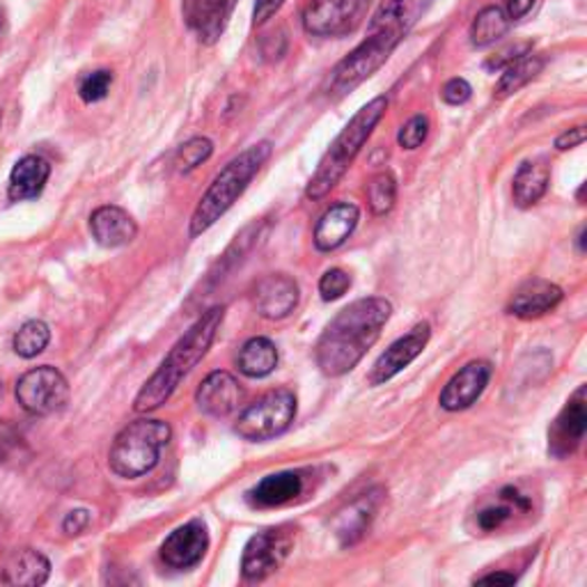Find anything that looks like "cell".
Masks as SVG:
<instances>
[{
  "instance_id": "6da1fadb",
  "label": "cell",
  "mask_w": 587,
  "mask_h": 587,
  "mask_svg": "<svg viewBox=\"0 0 587 587\" xmlns=\"http://www.w3.org/2000/svg\"><path fill=\"white\" fill-rule=\"evenodd\" d=\"M390 315L393 305L381 296L361 299L340 310L315 346L320 370L326 376H344L354 370L379 340Z\"/></svg>"
},
{
  "instance_id": "7a4b0ae2",
  "label": "cell",
  "mask_w": 587,
  "mask_h": 587,
  "mask_svg": "<svg viewBox=\"0 0 587 587\" xmlns=\"http://www.w3.org/2000/svg\"><path fill=\"white\" fill-rule=\"evenodd\" d=\"M223 317H225L223 305L203 312V317L186 331V335L170 349V354L164 359L159 370H156L149 376V381L140 388V393L136 395L134 402V409L138 413L156 411L173 398V393L190 374V370L207 356V351L223 324Z\"/></svg>"
},
{
  "instance_id": "3957f363",
  "label": "cell",
  "mask_w": 587,
  "mask_h": 587,
  "mask_svg": "<svg viewBox=\"0 0 587 587\" xmlns=\"http://www.w3.org/2000/svg\"><path fill=\"white\" fill-rule=\"evenodd\" d=\"M271 151H273V147L268 140L255 143L248 149H244L242 154L234 156V159L214 177V182L209 184L207 193L203 195L198 207H195V212L190 216L188 234L193 239L205 234L212 225H216V221H221V216H225L229 212V207L242 198L244 190L253 182V177L268 162Z\"/></svg>"
},
{
  "instance_id": "277c9868",
  "label": "cell",
  "mask_w": 587,
  "mask_h": 587,
  "mask_svg": "<svg viewBox=\"0 0 587 587\" xmlns=\"http://www.w3.org/2000/svg\"><path fill=\"white\" fill-rule=\"evenodd\" d=\"M385 108H388V99L376 97L370 104H365L354 117H351V123L342 129V134L333 140V145L324 154L317 173L310 177L305 186L307 200L326 198V195L340 184V179L346 175L351 164L356 162V156L361 154L363 145L374 134L376 125L383 120Z\"/></svg>"
},
{
  "instance_id": "5b68a950",
  "label": "cell",
  "mask_w": 587,
  "mask_h": 587,
  "mask_svg": "<svg viewBox=\"0 0 587 587\" xmlns=\"http://www.w3.org/2000/svg\"><path fill=\"white\" fill-rule=\"evenodd\" d=\"M434 3L437 0H381L368 26V37L351 56L363 69L379 71Z\"/></svg>"
},
{
  "instance_id": "8992f818",
  "label": "cell",
  "mask_w": 587,
  "mask_h": 587,
  "mask_svg": "<svg viewBox=\"0 0 587 587\" xmlns=\"http://www.w3.org/2000/svg\"><path fill=\"white\" fill-rule=\"evenodd\" d=\"M170 437L173 429L164 420L140 418L129 422L110 446V471L125 480L147 476L159 463L164 448L170 443Z\"/></svg>"
},
{
  "instance_id": "52a82bcc",
  "label": "cell",
  "mask_w": 587,
  "mask_h": 587,
  "mask_svg": "<svg viewBox=\"0 0 587 587\" xmlns=\"http://www.w3.org/2000/svg\"><path fill=\"white\" fill-rule=\"evenodd\" d=\"M296 418V398L292 390L278 388L262 395L239 415L234 432L246 441H268L285 434Z\"/></svg>"
},
{
  "instance_id": "ba28073f",
  "label": "cell",
  "mask_w": 587,
  "mask_h": 587,
  "mask_svg": "<svg viewBox=\"0 0 587 587\" xmlns=\"http://www.w3.org/2000/svg\"><path fill=\"white\" fill-rule=\"evenodd\" d=\"M17 402L30 415H53L69 402V383L51 365L35 368L17 381Z\"/></svg>"
},
{
  "instance_id": "9c48e42d",
  "label": "cell",
  "mask_w": 587,
  "mask_h": 587,
  "mask_svg": "<svg viewBox=\"0 0 587 587\" xmlns=\"http://www.w3.org/2000/svg\"><path fill=\"white\" fill-rule=\"evenodd\" d=\"M294 535L290 528H271L253 535L242 556V574L248 583H260L276 574L292 554Z\"/></svg>"
},
{
  "instance_id": "30bf717a",
  "label": "cell",
  "mask_w": 587,
  "mask_h": 587,
  "mask_svg": "<svg viewBox=\"0 0 587 587\" xmlns=\"http://www.w3.org/2000/svg\"><path fill=\"white\" fill-rule=\"evenodd\" d=\"M363 0H312L303 12V30L312 37H340L356 26Z\"/></svg>"
},
{
  "instance_id": "8fae6325",
  "label": "cell",
  "mask_w": 587,
  "mask_h": 587,
  "mask_svg": "<svg viewBox=\"0 0 587 587\" xmlns=\"http://www.w3.org/2000/svg\"><path fill=\"white\" fill-rule=\"evenodd\" d=\"M585 427H587V400H585V385H580L565 404V409L558 413V418L551 422L549 452L556 459L571 457L585 439Z\"/></svg>"
},
{
  "instance_id": "7c38bea8",
  "label": "cell",
  "mask_w": 587,
  "mask_h": 587,
  "mask_svg": "<svg viewBox=\"0 0 587 587\" xmlns=\"http://www.w3.org/2000/svg\"><path fill=\"white\" fill-rule=\"evenodd\" d=\"M209 549V532L200 519L179 526L162 544V560L170 569H190L198 565Z\"/></svg>"
},
{
  "instance_id": "4fadbf2b",
  "label": "cell",
  "mask_w": 587,
  "mask_h": 587,
  "mask_svg": "<svg viewBox=\"0 0 587 587\" xmlns=\"http://www.w3.org/2000/svg\"><path fill=\"white\" fill-rule=\"evenodd\" d=\"M429 337H432V326L422 322V324L413 326L411 333H407L404 337H400L398 342L390 344L379 356V361L374 363L372 374H370V383L381 385L393 376H398L404 368H409L422 354V349L427 346Z\"/></svg>"
},
{
  "instance_id": "5bb4252c",
  "label": "cell",
  "mask_w": 587,
  "mask_h": 587,
  "mask_svg": "<svg viewBox=\"0 0 587 587\" xmlns=\"http://www.w3.org/2000/svg\"><path fill=\"white\" fill-rule=\"evenodd\" d=\"M489 379H491V365L487 361L468 363L443 388L441 407L446 411H463L468 407H473L482 398L485 388L489 385Z\"/></svg>"
},
{
  "instance_id": "9a60e30c",
  "label": "cell",
  "mask_w": 587,
  "mask_h": 587,
  "mask_svg": "<svg viewBox=\"0 0 587 587\" xmlns=\"http://www.w3.org/2000/svg\"><path fill=\"white\" fill-rule=\"evenodd\" d=\"M253 301L264 320H285L299 305V285L285 273H271L257 283Z\"/></svg>"
},
{
  "instance_id": "2e32d148",
  "label": "cell",
  "mask_w": 587,
  "mask_h": 587,
  "mask_svg": "<svg viewBox=\"0 0 587 587\" xmlns=\"http://www.w3.org/2000/svg\"><path fill=\"white\" fill-rule=\"evenodd\" d=\"M244 400V390L239 381L234 379L229 372H212L195 393V402H198L200 411L212 418H225L239 409Z\"/></svg>"
},
{
  "instance_id": "e0dca14e",
  "label": "cell",
  "mask_w": 587,
  "mask_h": 587,
  "mask_svg": "<svg viewBox=\"0 0 587 587\" xmlns=\"http://www.w3.org/2000/svg\"><path fill=\"white\" fill-rule=\"evenodd\" d=\"M229 8L232 0H182V17L200 42L214 45L225 30Z\"/></svg>"
},
{
  "instance_id": "ac0fdd59",
  "label": "cell",
  "mask_w": 587,
  "mask_h": 587,
  "mask_svg": "<svg viewBox=\"0 0 587 587\" xmlns=\"http://www.w3.org/2000/svg\"><path fill=\"white\" fill-rule=\"evenodd\" d=\"M90 232L99 246L120 248L136 239L138 225L129 212L115 205H104L90 216Z\"/></svg>"
},
{
  "instance_id": "d6986e66",
  "label": "cell",
  "mask_w": 587,
  "mask_h": 587,
  "mask_svg": "<svg viewBox=\"0 0 587 587\" xmlns=\"http://www.w3.org/2000/svg\"><path fill=\"white\" fill-rule=\"evenodd\" d=\"M361 221V209L349 203H337L331 209H326L315 227V246L322 253H331L340 248L351 234H354L356 225Z\"/></svg>"
},
{
  "instance_id": "ffe728a7",
  "label": "cell",
  "mask_w": 587,
  "mask_h": 587,
  "mask_svg": "<svg viewBox=\"0 0 587 587\" xmlns=\"http://www.w3.org/2000/svg\"><path fill=\"white\" fill-rule=\"evenodd\" d=\"M305 489V478L301 471H283L273 473L260 480L248 493L246 500L260 510H268V507H283L292 500H296Z\"/></svg>"
},
{
  "instance_id": "44dd1931",
  "label": "cell",
  "mask_w": 587,
  "mask_h": 587,
  "mask_svg": "<svg viewBox=\"0 0 587 587\" xmlns=\"http://www.w3.org/2000/svg\"><path fill=\"white\" fill-rule=\"evenodd\" d=\"M49 177H51V166L47 159H42V156H37V154L23 156V159H19L10 173L8 198L12 203L37 198V195L45 190Z\"/></svg>"
},
{
  "instance_id": "7402d4cb",
  "label": "cell",
  "mask_w": 587,
  "mask_h": 587,
  "mask_svg": "<svg viewBox=\"0 0 587 587\" xmlns=\"http://www.w3.org/2000/svg\"><path fill=\"white\" fill-rule=\"evenodd\" d=\"M562 290L549 281H530L526 283L515 299L510 301V315L521 320H537L546 312H551L560 305Z\"/></svg>"
},
{
  "instance_id": "603a6c76",
  "label": "cell",
  "mask_w": 587,
  "mask_h": 587,
  "mask_svg": "<svg viewBox=\"0 0 587 587\" xmlns=\"http://www.w3.org/2000/svg\"><path fill=\"white\" fill-rule=\"evenodd\" d=\"M532 510V500L521 493L517 487H505L498 493V502L482 507L478 512L476 521L482 532H493L500 530L505 524H510L515 515H528Z\"/></svg>"
},
{
  "instance_id": "cb8c5ba5",
  "label": "cell",
  "mask_w": 587,
  "mask_h": 587,
  "mask_svg": "<svg viewBox=\"0 0 587 587\" xmlns=\"http://www.w3.org/2000/svg\"><path fill=\"white\" fill-rule=\"evenodd\" d=\"M549 182H551V170L544 159L524 162L515 175V186H512L515 205L521 209L537 205L546 195V190H549Z\"/></svg>"
},
{
  "instance_id": "d4e9b609",
  "label": "cell",
  "mask_w": 587,
  "mask_h": 587,
  "mask_svg": "<svg viewBox=\"0 0 587 587\" xmlns=\"http://www.w3.org/2000/svg\"><path fill=\"white\" fill-rule=\"evenodd\" d=\"M51 574V562L35 549L17 551L6 569H3V583L6 585H19V587H37L45 585Z\"/></svg>"
},
{
  "instance_id": "484cf974",
  "label": "cell",
  "mask_w": 587,
  "mask_h": 587,
  "mask_svg": "<svg viewBox=\"0 0 587 587\" xmlns=\"http://www.w3.org/2000/svg\"><path fill=\"white\" fill-rule=\"evenodd\" d=\"M376 491L365 493L363 498H359L354 505H349L346 510L337 517L335 521V535L340 537L342 546H351L356 544L370 528L374 512H376Z\"/></svg>"
},
{
  "instance_id": "4316f807",
  "label": "cell",
  "mask_w": 587,
  "mask_h": 587,
  "mask_svg": "<svg viewBox=\"0 0 587 587\" xmlns=\"http://www.w3.org/2000/svg\"><path fill=\"white\" fill-rule=\"evenodd\" d=\"M237 365L242 374L264 379L278 368V349L268 337H253L242 346Z\"/></svg>"
},
{
  "instance_id": "83f0119b",
  "label": "cell",
  "mask_w": 587,
  "mask_h": 587,
  "mask_svg": "<svg viewBox=\"0 0 587 587\" xmlns=\"http://www.w3.org/2000/svg\"><path fill=\"white\" fill-rule=\"evenodd\" d=\"M541 69H544V58L532 56V51L526 53L524 58H519L517 62L507 65L505 74L500 76V81L496 86V97L505 99V97L519 92L524 86H528L532 81V78H537L541 74Z\"/></svg>"
},
{
  "instance_id": "f1b7e54d",
  "label": "cell",
  "mask_w": 587,
  "mask_h": 587,
  "mask_svg": "<svg viewBox=\"0 0 587 587\" xmlns=\"http://www.w3.org/2000/svg\"><path fill=\"white\" fill-rule=\"evenodd\" d=\"M512 21L507 19L505 10L502 8H496V6H489L485 8L476 21L471 23V42L473 47L478 49H485V47H491L496 45L500 37L507 35V30H510Z\"/></svg>"
},
{
  "instance_id": "f546056e",
  "label": "cell",
  "mask_w": 587,
  "mask_h": 587,
  "mask_svg": "<svg viewBox=\"0 0 587 587\" xmlns=\"http://www.w3.org/2000/svg\"><path fill=\"white\" fill-rule=\"evenodd\" d=\"M49 340H51V331L45 322L39 320H32V322H26L14 340H12V346L17 351V356L21 359H35L42 354V351L49 346Z\"/></svg>"
},
{
  "instance_id": "4dcf8cb0",
  "label": "cell",
  "mask_w": 587,
  "mask_h": 587,
  "mask_svg": "<svg viewBox=\"0 0 587 587\" xmlns=\"http://www.w3.org/2000/svg\"><path fill=\"white\" fill-rule=\"evenodd\" d=\"M368 203L374 216H385L398 203V182L390 173H379L368 184Z\"/></svg>"
},
{
  "instance_id": "1f68e13d",
  "label": "cell",
  "mask_w": 587,
  "mask_h": 587,
  "mask_svg": "<svg viewBox=\"0 0 587 587\" xmlns=\"http://www.w3.org/2000/svg\"><path fill=\"white\" fill-rule=\"evenodd\" d=\"M214 154V143L205 136H195L190 140H186L177 154H175V168L179 173H190L198 166H203L209 156Z\"/></svg>"
},
{
  "instance_id": "d6a6232c",
  "label": "cell",
  "mask_w": 587,
  "mask_h": 587,
  "mask_svg": "<svg viewBox=\"0 0 587 587\" xmlns=\"http://www.w3.org/2000/svg\"><path fill=\"white\" fill-rule=\"evenodd\" d=\"M110 84H112V71L108 69L92 71L84 78L81 86H78V97H81L86 104H97L108 97Z\"/></svg>"
},
{
  "instance_id": "836d02e7",
  "label": "cell",
  "mask_w": 587,
  "mask_h": 587,
  "mask_svg": "<svg viewBox=\"0 0 587 587\" xmlns=\"http://www.w3.org/2000/svg\"><path fill=\"white\" fill-rule=\"evenodd\" d=\"M351 287V276L342 268L326 271L320 281V294L324 301H337L342 299Z\"/></svg>"
},
{
  "instance_id": "e575fe53",
  "label": "cell",
  "mask_w": 587,
  "mask_h": 587,
  "mask_svg": "<svg viewBox=\"0 0 587 587\" xmlns=\"http://www.w3.org/2000/svg\"><path fill=\"white\" fill-rule=\"evenodd\" d=\"M429 136V120L424 115H413L411 120L400 129L398 143L404 149H418Z\"/></svg>"
},
{
  "instance_id": "d590c367",
  "label": "cell",
  "mask_w": 587,
  "mask_h": 587,
  "mask_svg": "<svg viewBox=\"0 0 587 587\" xmlns=\"http://www.w3.org/2000/svg\"><path fill=\"white\" fill-rule=\"evenodd\" d=\"M471 95H473V88H471V84L466 81V78H450V81L441 90L443 101L450 106L466 104L468 99H471Z\"/></svg>"
},
{
  "instance_id": "8d00e7d4",
  "label": "cell",
  "mask_w": 587,
  "mask_h": 587,
  "mask_svg": "<svg viewBox=\"0 0 587 587\" xmlns=\"http://www.w3.org/2000/svg\"><path fill=\"white\" fill-rule=\"evenodd\" d=\"M530 49H532V45H530V42H526V45H517V47H510V49H505L502 53H498L496 58H491V60L487 62V67H489V69H502V67H507V65L517 62V60H519V58H524L526 53H530Z\"/></svg>"
},
{
  "instance_id": "74e56055",
  "label": "cell",
  "mask_w": 587,
  "mask_h": 587,
  "mask_svg": "<svg viewBox=\"0 0 587 587\" xmlns=\"http://www.w3.org/2000/svg\"><path fill=\"white\" fill-rule=\"evenodd\" d=\"M90 526V512L88 510H74L65 517L62 521V530L69 535V537H76L81 535L86 528Z\"/></svg>"
},
{
  "instance_id": "f35d334b",
  "label": "cell",
  "mask_w": 587,
  "mask_h": 587,
  "mask_svg": "<svg viewBox=\"0 0 587 587\" xmlns=\"http://www.w3.org/2000/svg\"><path fill=\"white\" fill-rule=\"evenodd\" d=\"M285 0H255V8H253V23L262 26L266 23L273 14H276L283 8Z\"/></svg>"
},
{
  "instance_id": "ab89813d",
  "label": "cell",
  "mask_w": 587,
  "mask_h": 587,
  "mask_svg": "<svg viewBox=\"0 0 587 587\" xmlns=\"http://www.w3.org/2000/svg\"><path fill=\"white\" fill-rule=\"evenodd\" d=\"M585 127H574V129H569V131H565V134H560L558 138H556V149H560V151H565V149H574V147H578V145H583L585 143Z\"/></svg>"
},
{
  "instance_id": "60d3db41",
  "label": "cell",
  "mask_w": 587,
  "mask_h": 587,
  "mask_svg": "<svg viewBox=\"0 0 587 587\" xmlns=\"http://www.w3.org/2000/svg\"><path fill=\"white\" fill-rule=\"evenodd\" d=\"M19 437L8 422H0V459H6L19 443Z\"/></svg>"
},
{
  "instance_id": "b9f144b4",
  "label": "cell",
  "mask_w": 587,
  "mask_h": 587,
  "mask_svg": "<svg viewBox=\"0 0 587 587\" xmlns=\"http://www.w3.org/2000/svg\"><path fill=\"white\" fill-rule=\"evenodd\" d=\"M535 6V0H507V19H510L512 23L515 21H521Z\"/></svg>"
},
{
  "instance_id": "7bdbcfd3",
  "label": "cell",
  "mask_w": 587,
  "mask_h": 587,
  "mask_svg": "<svg viewBox=\"0 0 587 587\" xmlns=\"http://www.w3.org/2000/svg\"><path fill=\"white\" fill-rule=\"evenodd\" d=\"M478 585H515L517 576L515 574H505V571H496V574H487L476 578Z\"/></svg>"
},
{
  "instance_id": "ee69618b",
  "label": "cell",
  "mask_w": 587,
  "mask_h": 587,
  "mask_svg": "<svg viewBox=\"0 0 587 587\" xmlns=\"http://www.w3.org/2000/svg\"><path fill=\"white\" fill-rule=\"evenodd\" d=\"M3 26H6V12L0 10V32H3Z\"/></svg>"
},
{
  "instance_id": "f6af8a7d",
  "label": "cell",
  "mask_w": 587,
  "mask_h": 587,
  "mask_svg": "<svg viewBox=\"0 0 587 587\" xmlns=\"http://www.w3.org/2000/svg\"><path fill=\"white\" fill-rule=\"evenodd\" d=\"M0 123H3V112H0Z\"/></svg>"
}]
</instances>
